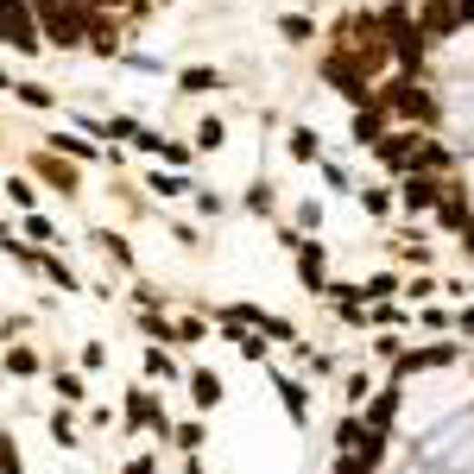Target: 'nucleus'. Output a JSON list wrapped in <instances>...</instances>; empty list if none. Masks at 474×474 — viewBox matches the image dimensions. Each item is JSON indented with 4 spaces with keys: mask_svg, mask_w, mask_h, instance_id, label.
<instances>
[{
    "mask_svg": "<svg viewBox=\"0 0 474 474\" xmlns=\"http://www.w3.org/2000/svg\"><path fill=\"white\" fill-rule=\"evenodd\" d=\"M177 83H184V96H209V89H228V76H222V70H184Z\"/></svg>",
    "mask_w": 474,
    "mask_h": 474,
    "instance_id": "f8f14e48",
    "label": "nucleus"
},
{
    "mask_svg": "<svg viewBox=\"0 0 474 474\" xmlns=\"http://www.w3.org/2000/svg\"><path fill=\"white\" fill-rule=\"evenodd\" d=\"M171 437H177V449H184V456H197V449H203V424H171Z\"/></svg>",
    "mask_w": 474,
    "mask_h": 474,
    "instance_id": "f3484780",
    "label": "nucleus"
},
{
    "mask_svg": "<svg viewBox=\"0 0 474 474\" xmlns=\"http://www.w3.org/2000/svg\"><path fill=\"white\" fill-rule=\"evenodd\" d=\"M51 443H57V449H83V430H76V418H70L64 405L51 411Z\"/></svg>",
    "mask_w": 474,
    "mask_h": 474,
    "instance_id": "9d476101",
    "label": "nucleus"
},
{
    "mask_svg": "<svg viewBox=\"0 0 474 474\" xmlns=\"http://www.w3.org/2000/svg\"><path fill=\"white\" fill-rule=\"evenodd\" d=\"M38 171H45V184H57L64 197H76V171H64V165H51V158H38Z\"/></svg>",
    "mask_w": 474,
    "mask_h": 474,
    "instance_id": "2eb2a0df",
    "label": "nucleus"
},
{
    "mask_svg": "<svg viewBox=\"0 0 474 474\" xmlns=\"http://www.w3.org/2000/svg\"><path fill=\"white\" fill-rule=\"evenodd\" d=\"M355 139H360V146L379 139V108H360V115H355Z\"/></svg>",
    "mask_w": 474,
    "mask_h": 474,
    "instance_id": "a211bd4d",
    "label": "nucleus"
},
{
    "mask_svg": "<svg viewBox=\"0 0 474 474\" xmlns=\"http://www.w3.org/2000/svg\"><path fill=\"white\" fill-rule=\"evenodd\" d=\"M13 89H19L25 108H51V89H45V83H13Z\"/></svg>",
    "mask_w": 474,
    "mask_h": 474,
    "instance_id": "aec40b11",
    "label": "nucleus"
},
{
    "mask_svg": "<svg viewBox=\"0 0 474 474\" xmlns=\"http://www.w3.org/2000/svg\"><path fill=\"white\" fill-rule=\"evenodd\" d=\"M291 158H304V165L317 158V133H310V126H298V133H291Z\"/></svg>",
    "mask_w": 474,
    "mask_h": 474,
    "instance_id": "4be33fe9",
    "label": "nucleus"
},
{
    "mask_svg": "<svg viewBox=\"0 0 474 474\" xmlns=\"http://www.w3.org/2000/svg\"><path fill=\"white\" fill-rule=\"evenodd\" d=\"M386 108H398V115H418V120H437V102H430L418 83H392V89H386Z\"/></svg>",
    "mask_w": 474,
    "mask_h": 474,
    "instance_id": "7ed1b4c3",
    "label": "nucleus"
},
{
    "mask_svg": "<svg viewBox=\"0 0 474 474\" xmlns=\"http://www.w3.org/2000/svg\"><path fill=\"white\" fill-rule=\"evenodd\" d=\"M51 146H57V152H76V158H96V146H89V139H51Z\"/></svg>",
    "mask_w": 474,
    "mask_h": 474,
    "instance_id": "c85d7f7f",
    "label": "nucleus"
},
{
    "mask_svg": "<svg viewBox=\"0 0 474 474\" xmlns=\"http://www.w3.org/2000/svg\"><path fill=\"white\" fill-rule=\"evenodd\" d=\"M272 203H278L272 184H253V190H247V209H253V216H272Z\"/></svg>",
    "mask_w": 474,
    "mask_h": 474,
    "instance_id": "5701e85b",
    "label": "nucleus"
},
{
    "mask_svg": "<svg viewBox=\"0 0 474 474\" xmlns=\"http://www.w3.org/2000/svg\"><path fill=\"white\" fill-rule=\"evenodd\" d=\"M51 386H57V398H64V405H83V398H89V379H83V373H70V367H57V373H51Z\"/></svg>",
    "mask_w": 474,
    "mask_h": 474,
    "instance_id": "1a4fd4ad",
    "label": "nucleus"
},
{
    "mask_svg": "<svg viewBox=\"0 0 474 474\" xmlns=\"http://www.w3.org/2000/svg\"><path fill=\"white\" fill-rule=\"evenodd\" d=\"M25 235H32V240H51V235H57V228H51L45 216H25Z\"/></svg>",
    "mask_w": 474,
    "mask_h": 474,
    "instance_id": "c756f323",
    "label": "nucleus"
},
{
    "mask_svg": "<svg viewBox=\"0 0 474 474\" xmlns=\"http://www.w3.org/2000/svg\"><path fill=\"white\" fill-rule=\"evenodd\" d=\"M222 139H228V126H222V120H203V126H197V146H203V152H216Z\"/></svg>",
    "mask_w": 474,
    "mask_h": 474,
    "instance_id": "412c9836",
    "label": "nucleus"
},
{
    "mask_svg": "<svg viewBox=\"0 0 474 474\" xmlns=\"http://www.w3.org/2000/svg\"><path fill=\"white\" fill-rule=\"evenodd\" d=\"M139 367H146V379H177V360H171V348H165V342H152Z\"/></svg>",
    "mask_w": 474,
    "mask_h": 474,
    "instance_id": "9b49d317",
    "label": "nucleus"
},
{
    "mask_svg": "<svg viewBox=\"0 0 474 474\" xmlns=\"http://www.w3.org/2000/svg\"><path fill=\"white\" fill-rule=\"evenodd\" d=\"M152 190H158V197H184L190 184H184V177H165V171H158V177H152Z\"/></svg>",
    "mask_w": 474,
    "mask_h": 474,
    "instance_id": "cd10ccee",
    "label": "nucleus"
},
{
    "mask_svg": "<svg viewBox=\"0 0 474 474\" xmlns=\"http://www.w3.org/2000/svg\"><path fill=\"white\" fill-rule=\"evenodd\" d=\"M373 386H379V379H373L367 367H355V373L342 379V405H348V411H355V405H367V398H373Z\"/></svg>",
    "mask_w": 474,
    "mask_h": 474,
    "instance_id": "6e6552de",
    "label": "nucleus"
},
{
    "mask_svg": "<svg viewBox=\"0 0 474 474\" xmlns=\"http://www.w3.org/2000/svg\"><path fill=\"white\" fill-rule=\"evenodd\" d=\"M45 32H51L57 45H76V38H83V19H76V6H70V0H51V6H45Z\"/></svg>",
    "mask_w": 474,
    "mask_h": 474,
    "instance_id": "20e7f679",
    "label": "nucleus"
},
{
    "mask_svg": "<svg viewBox=\"0 0 474 474\" xmlns=\"http://www.w3.org/2000/svg\"><path fill=\"white\" fill-rule=\"evenodd\" d=\"M6 373H19V379H32L45 360H38V348H25V342H6V360H0Z\"/></svg>",
    "mask_w": 474,
    "mask_h": 474,
    "instance_id": "0eeeda50",
    "label": "nucleus"
},
{
    "mask_svg": "<svg viewBox=\"0 0 474 474\" xmlns=\"http://www.w3.org/2000/svg\"><path fill=\"white\" fill-rule=\"evenodd\" d=\"M222 392H228V386H222V373H209V367H197V373H190V405H197V411H216V405H222Z\"/></svg>",
    "mask_w": 474,
    "mask_h": 474,
    "instance_id": "39448f33",
    "label": "nucleus"
},
{
    "mask_svg": "<svg viewBox=\"0 0 474 474\" xmlns=\"http://www.w3.org/2000/svg\"><path fill=\"white\" fill-rule=\"evenodd\" d=\"M373 355H379V360H398V355H405V336H398V329L373 336Z\"/></svg>",
    "mask_w": 474,
    "mask_h": 474,
    "instance_id": "6ab92c4d",
    "label": "nucleus"
},
{
    "mask_svg": "<svg viewBox=\"0 0 474 474\" xmlns=\"http://www.w3.org/2000/svg\"><path fill=\"white\" fill-rule=\"evenodd\" d=\"M38 272H45L51 285H64V291H83V278H76V272H70L64 259H51V253H38Z\"/></svg>",
    "mask_w": 474,
    "mask_h": 474,
    "instance_id": "ddd939ff",
    "label": "nucleus"
},
{
    "mask_svg": "<svg viewBox=\"0 0 474 474\" xmlns=\"http://www.w3.org/2000/svg\"><path fill=\"white\" fill-rule=\"evenodd\" d=\"M6 197H13V203H19V209H32V203H38V190H32V184H25V177H6Z\"/></svg>",
    "mask_w": 474,
    "mask_h": 474,
    "instance_id": "b1692460",
    "label": "nucleus"
},
{
    "mask_svg": "<svg viewBox=\"0 0 474 474\" xmlns=\"http://www.w3.org/2000/svg\"><path fill=\"white\" fill-rule=\"evenodd\" d=\"M291 253H298V278L323 298V285H329V253H323V240H298Z\"/></svg>",
    "mask_w": 474,
    "mask_h": 474,
    "instance_id": "f03ea898",
    "label": "nucleus"
},
{
    "mask_svg": "<svg viewBox=\"0 0 474 474\" xmlns=\"http://www.w3.org/2000/svg\"><path fill=\"white\" fill-rule=\"evenodd\" d=\"M120 474H158V456H133V462H126Z\"/></svg>",
    "mask_w": 474,
    "mask_h": 474,
    "instance_id": "7c9ffc66",
    "label": "nucleus"
},
{
    "mask_svg": "<svg viewBox=\"0 0 474 474\" xmlns=\"http://www.w3.org/2000/svg\"><path fill=\"white\" fill-rule=\"evenodd\" d=\"M0 392H6V367H0Z\"/></svg>",
    "mask_w": 474,
    "mask_h": 474,
    "instance_id": "2f4dec72",
    "label": "nucleus"
},
{
    "mask_svg": "<svg viewBox=\"0 0 474 474\" xmlns=\"http://www.w3.org/2000/svg\"><path fill=\"white\" fill-rule=\"evenodd\" d=\"M96 240H102V253H108L115 266H133V247H126V240H120L115 228H102V235H96Z\"/></svg>",
    "mask_w": 474,
    "mask_h": 474,
    "instance_id": "dca6fc26",
    "label": "nucleus"
},
{
    "mask_svg": "<svg viewBox=\"0 0 474 474\" xmlns=\"http://www.w3.org/2000/svg\"><path fill=\"white\" fill-rule=\"evenodd\" d=\"M449 329H456V336H469V342H474V304H462V310L449 317Z\"/></svg>",
    "mask_w": 474,
    "mask_h": 474,
    "instance_id": "a878e982",
    "label": "nucleus"
},
{
    "mask_svg": "<svg viewBox=\"0 0 474 474\" xmlns=\"http://www.w3.org/2000/svg\"><path fill=\"white\" fill-rule=\"evenodd\" d=\"M437 197H443V184H430V177H405V197H398V203L418 216V209H437Z\"/></svg>",
    "mask_w": 474,
    "mask_h": 474,
    "instance_id": "423d86ee",
    "label": "nucleus"
},
{
    "mask_svg": "<svg viewBox=\"0 0 474 474\" xmlns=\"http://www.w3.org/2000/svg\"><path fill=\"white\" fill-rule=\"evenodd\" d=\"M272 386H278V405H285V418L304 430V424H310V386H304L298 373H278V367H272Z\"/></svg>",
    "mask_w": 474,
    "mask_h": 474,
    "instance_id": "f257e3e1",
    "label": "nucleus"
},
{
    "mask_svg": "<svg viewBox=\"0 0 474 474\" xmlns=\"http://www.w3.org/2000/svg\"><path fill=\"white\" fill-rule=\"evenodd\" d=\"M0 474H25V456H19L13 430H0Z\"/></svg>",
    "mask_w": 474,
    "mask_h": 474,
    "instance_id": "4468645a",
    "label": "nucleus"
},
{
    "mask_svg": "<svg viewBox=\"0 0 474 474\" xmlns=\"http://www.w3.org/2000/svg\"><path fill=\"white\" fill-rule=\"evenodd\" d=\"M278 25H285V38H310V32H317L304 13H291V19H278Z\"/></svg>",
    "mask_w": 474,
    "mask_h": 474,
    "instance_id": "bb28decb",
    "label": "nucleus"
},
{
    "mask_svg": "<svg viewBox=\"0 0 474 474\" xmlns=\"http://www.w3.org/2000/svg\"><path fill=\"white\" fill-rule=\"evenodd\" d=\"M360 203H367V216H392V197L386 190H360Z\"/></svg>",
    "mask_w": 474,
    "mask_h": 474,
    "instance_id": "393cba45",
    "label": "nucleus"
}]
</instances>
